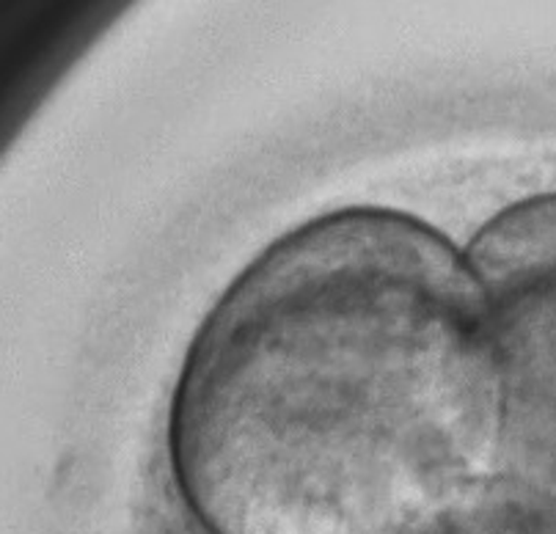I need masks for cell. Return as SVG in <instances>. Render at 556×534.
Wrapping results in <instances>:
<instances>
[{"instance_id":"obj_1","label":"cell","mask_w":556,"mask_h":534,"mask_svg":"<svg viewBox=\"0 0 556 534\" xmlns=\"http://www.w3.org/2000/svg\"><path fill=\"white\" fill-rule=\"evenodd\" d=\"M485 297L444 234L353 207L273 243L210 312L168 416L210 534H405L498 476Z\"/></svg>"},{"instance_id":"obj_2","label":"cell","mask_w":556,"mask_h":534,"mask_svg":"<svg viewBox=\"0 0 556 534\" xmlns=\"http://www.w3.org/2000/svg\"><path fill=\"white\" fill-rule=\"evenodd\" d=\"M466 259L502 389L496 480L556 516V193L488 220Z\"/></svg>"},{"instance_id":"obj_3","label":"cell","mask_w":556,"mask_h":534,"mask_svg":"<svg viewBox=\"0 0 556 534\" xmlns=\"http://www.w3.org/2000/svg\"><path fill=\"white\" fill-rule=\"evenodd\" d=\"M405 534H556V516L496 480L477 499Z\"/></svg>"}]
</instances>
